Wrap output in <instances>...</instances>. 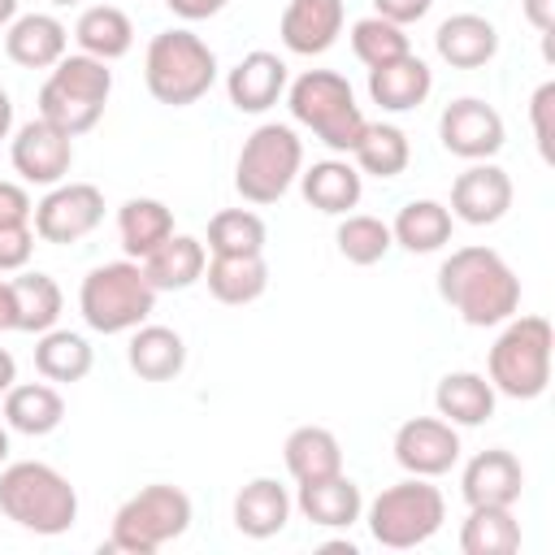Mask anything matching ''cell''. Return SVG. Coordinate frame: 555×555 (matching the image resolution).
Segmentation results:
<instances>
[{
    "instance_id": "obj_42",
    "label": "cell",
    "mask_w": 555,
    "mask_h": 555,
    "mask_svg": "<svg viewBox=\"0 0 555 555\" xmlns=\"http://www.w3.org/2000/svg\"><path fill=\"white\" fill-rule=\"evenodd\" d=\"M35 251L30 225H0V273H22Z\"/></svg>"
},
{
    "instance_id": "obj_19",
    "label": "cell",
    "mask_w": 555,
    "mask_h": 555,
    "mask_svg": "<svg viewBox=\"0 0 555 555\" xmlns=\"http://www.w3.org/2000/svg\"><path fill=\"white\" fill-rule=\"evenodd\" d=\"M69 48V30L52 13H22L9 22L4 52L22 69H52Z\"/></svg>"
},
{
    "instance_id": "obj_34",
    "label": "cell",
    "mask_w": 555,
    "mask_h": 555,
    "mask_svg": "<svg viewBox=\"0 0 555 555\" xmlns=\"http://www.w3.org/2000/svg\"><path fill=\"white\" fill-rule=\"evenodd\" d=\"M117 234H121L126 256L143 260L147 251H156V247L173 234V212H169L160 199H147V195L126 199L121 212H117Z\"/></svg>"
},
{
    "instance_id": "obj_31",
    "label": "cell",
    "mask_w": 555,
    "mask_h": 555,
    "mask_svg": "<svg viewBox=\"0 0 555 555\" xmlns=\"http://www.w3.org/2000/svg\"><path fill=\"white\" fill-rule=\"evenodd\" d=\"M74 43L95 61H117L134 43V26L117 4H91L74 22Z\"/></svg>"
},
{
    "instance_id": "obj_25",
    "label": "cell",
    "mask_w": 555,
    "mask_h": 555,
    "mask_svg": "<svg viewBox=\"0 0 555 555\" xmlns=\"http://www.w3.org/2000/svg\"><path fill=\"white\" fill-rule=\"evenodd\" d=\"M291 520V494L273 477H256L234 494V525L247 538H273Z\"/></svg>"
},
{
    "instance_id": "obj_8",
    "label": "cell",
    "mask_w": 555,
    "mask_h": 555,
    "mask_svg": "<svg viewBox=\"0 0 555 555\" xmlns=\"http://www.w3.org/2000/svg\"><path fill=\"white\" fill-rule=\"evenodd\" d=\"M551 347L546 317H507V330L490 347V386L507 399H538L551 386Z\"/></svg>"
},
{
    "instance_id": "obj_33",
    "label": "cell",
    "mask_w": 555,
    "mask_h": 555,
    "mask_svg": "<svg viewBox=\"0 0 555 555\" xmlns=\"http://www.w3.org/2000/svg\"><path fill=\"white\" fill-rule=\"evenodd\" d=\"M9 291H13V330H26V334H43L56 325L61 317V286L48 278V273H17L9 278Z\"/></svg>"
},
{
    "instance_id": "obj_50",
    "label": "cell",
    "mask_w": 555,
    "mask_h": 555,
    "mask_svg": "<svg viewBox=\"0 0 555 555\" xmlns=\"http://www.w3.org/2000/svg\"><path fill=\"white\" fill-rule=\"evenodd\" d=\"M17 17V0H0V26H9Z\"/></svg>"
},
{
    "instance_id": "obj_6",
    "label": "cell",
    "mask_w": 555,
    "mask_h": 555,
    "mask_svg": "<svg viewBox=\"0 0 555 555\" xmlns=\"http://www.w3.org/2000/svg\"><path fill=\"white\" fill-rule=\"evenodd\" d=\"M78 308H82V321L95 334H126V330H134V325H143L152 317L156 286L147 282L143 264H134V260L95 264L82 278Z\"/></svg>"
},
{
    "instance_id": "obj_43",
    "label": "cell",
    "mask_w": 555,
    "mask_h": 555,
    "mask_svg": "<svg viewBox=\"0 0 555 555\" xmlns=\"http://www.w3.org/2000/svg\"><path fill=\"white\" fill-rule=\"evenodd\" d=\"M35 204L17 182H0V225H30Z\"/></svg>"
},
{
    "instance_id": "obj_26",
    "label": "cell",
    "mask_w": 555,
    "mask_h": 555,
    "mask_svg": "<svg viewBox=\"0 0 555 555\" xmlns=\"http://www.w3.org/2000/svg\"><path fill=\"white\" fill-rule=\"evenodd\" d=\"M65 421V399L48 386V382H13L4 390V425L26 434V438H43Z\"/></svg>"
},
{
    "instance_id": "obj_10",
    "label": "cell",
    "mask_w": 555,
    "mask_h": 555,
    "mask_svg": "<svg viewBox=\"0 0 555 555\" xmlns=\"http://www.w3.org/2000/svg\"><path fill=\"white\" fill-rule=\"evenodd\" d=\"M304 169V143L291 126L282 121H264L247 134L238 165H234V186L247 204H278L291 182Z\"/></svg>"
},
{
    "instance_id": "obj_35",
    "label": "cell",
    "mask_w": 555,
    "mask_h": 555,
    "mask_svg": "<svg viewBox=\"0 0 555 555\" xmlns=\"http://www.w3.org/2000/svg\"><path fill=\"white\" fill-rule=\"evenodd\" d=\"M460 551L464 555H516L520 520L512 516V507H468V520L460 525Z\"/></svg>"
},
{
    "instance_id": "obj_15",
    "label": "cell",
    "mask_w": 555,
    "mask_h": 555,
    "mask_svg": "<svg viewBox=\"0 0 555 555\" xmlns=\"http://www.w3.org/2000/svg\"><path fill=\"white\" fill-rule=\"evenodd\" d=\"M512 208V178L490 160H473L451 182V217L464 225H494Z\"/></svg>"
},
{
    "instance_id": "obj_7",
    "label": "cell",
    "mask_w": 555,
    "mask_h": 555,
    "mask_svg": "<svg viewBox=\"0 0 555 555\" xmlns=\"http://www.w3.org/2000/svg\"><path fill=\"white\" fill-rule=\"evenodd\" d=\"M191 529V499L178 486H143L139 494H130L117 516H113V533L104 542V551H121V555H152L165 542L182 538Z\"/></svg>"
},
{
    "instance_id": "obj_47",
    "label": "cell",
    "mask_w": 555,
    "mask_h": 555,
    "mask_svg": "<svg viewBox=\"0 0 555 555\" xmlns=\"http://www.w3.org/2000/svg\"><path fill=\"white\" fill-rule=\"evenodd\" d=\"M4 330H13V291H9V282H0V334Z\"/></svg>"
},
{
    "instance_id": "obj_13",
    "label": "cell",
    "mask_w": 555,
    "mask_h": 555,
    "mask_svg": "<svg viewBox=\"0 0 555 555\" xmlns=\"http://www.w3.org/2000/svg\"><path fill=\"white\" fill-rule=\"evenodd\" d=\"M395 460L412 477H442L460 460V434L442 416H412L395 434Z\"/></svg>"
},
{
    "instance_id": "obj_23",
    "label": "cell",
    "mask_w": 555,
    "mask_h": 555,
    "mask_svg": "<svg viewBox=\"0 0 555 555\" xmlns=\"http://www.w3.org/2000/svg\"><path fill=\"white\" fill-rule=\"evenodd\" d=\"M282 460H286V473L299 486L343 473V447H338V438L325 425H299V429H291L286 442H282Z\"/></svg>"
},
{
    "instance_id": "obj_1",
    "label": "cell",
    "mask_w": 555,
    "mask_h": 555,
    "mask_svg": "<svg viewBox=\"0 0 555 555\" xmlns=\"http://www.w3.org/2000/svg\"><path fill=\"white\" fill-rule=\"evenodd\" d=\"M438 295L464 325H503L520 308V278L494 247H455L438 269Z\"/></svg>"
},
{
    "instance_id": "obj_27",
    "label": "cell",
    "mask_w": 555,
    "mask_h": 555,
    "mask_svg": "<svg viewBox=\"0 0 555 555\" xmlns=\"http://www.w3.org/2000/svg\"><path fill=\"white\" fill-rule=\"evenodd\" d=\"M126 360H130V369L143 382H169L186 364V343L169 325H134V338L126 347Z\"/></svg>"
},
{
    "instance_id": "obj_38",
    "label": "cell",
    "mask_w": 555,
    "mask_h": 555,
    "mask_svg": "<svg viewBox=\"0 0 555 555\" xmlns=\"http://www.w3.org/2000/svg\"><path fill=\"white\" fill-rule=\"evenodd\" d=\"M208 251L212 256H260L264 251V221L251 208H225L208 221Z\"/></svg>"
},
{
    "instance_id": "obj_4",
    "label": "cell",
    "mask_w": 555,
    "mask_h": 555,
    "mask_svg": "<svg viewBox=\"0 0 555 555\" xmlns=\"http://www.w3.org/2000/svg\"><path fill=\"white\" fill-rule=\"evenodd\" d=\"M143 82L160 104L186 108L199 95H208V87L217 82V56L191 30H160L152 35L143 56Z\"/></svg>"
},
{
    "instance_id": "obj_32",
    "label": "cell",
    "mask_w": 555,
    "mask_h": 555,
    "mask_svg": "<svg viewBox=\"0 0 555 555\" xmlns=\"http://www.w3.org/2000/svg\"><path fill=\"white\" fill-rule=\"evenodd\" d=\"M395 243L425 256V251H438L451 243V208L438 204V199H408L390 225Z\"/></svg>"
},
{
    "instance_id": "obj_52",
    "label": "cell",
    "mask_w": 555,
    "mask_h": 555,
    "mask_svg": "<svg viewBox=\"0 0 555 555\" xmlns=\"http://www.w3.org/2000/svg\"><path fill=\"white\" fill-rule=\"evenodd\" d=\"M48 4H82V0H48Z\"/></svg>"
},
{
    "instance_id": "obj_3",
    "label": "cell",
    "mask_w": 555,
    "mask_h": 555,
    "mask_svg": "<svg viewBox=\"0 0 555 555\" xmlns=\"http://www.w3.org/2000/svg\"><path fill=\"white\" fill-rule=\"evenodd\" d=\"M108 91H113V69L108 61H95L87 52H74V56H61L48 74V82L39 87V117L52 121L56 130H65L69 139L74 134H87L104 104H108Z\"/></svg>"
},
{
    "instance_id": "obj_9",
    "label": "cell",
    "mask_w": 555,
    "mask_h": 555,
    "mask_svg": "<svg viewBox=\"0 0 555 555\" xmlns=\"http://www.w3.org/2000/svg\"><path fill=\"white\" fill-rule=\"evenodd\" d=\"M442 520H447V503L442 490L429 486V477L395 481L369 503V533L390 551H412L429 542L442 529Z\"/></svg>"
},
{
    "instance_id": "obj_36",
    "label": "cell",
    "mask_w": 555,
    "mask_h": 555,
    "mask_svg": "<svg viewBox=\"0 0 555 555\" xmlns=\"http://www.w3.org/2000/svg\"><path fill=\"white\" fill-rule=\"evenodd\" d=\"M356 156V169L360 173H373V178H399L412 160V147H408V134L390 121H369L360 143L351 147Z\"/></svg>"
},
{
    "instance_id": "obj_51",
    "label": "cell",
    "mask_w": 555,
    "mask_h": 555,
    "mask_svg": "<svg viewBox=\"0 0 555 555\" xmlns=\"http://www.w3.org/2000/svg\"><path fill=\"white\" fill-rule=\"evenodd\" d=\"M4 460H9V429L0 425V464H4Z\"/></svg>"
},
{
    "instance_id": "obj_28",
    "label": "cell",
    "mask_w": 555,
    "mask_h": 555,
    "mask_svg": "<svg viewBox=\"0 0 555 555\" xmlns=\"http://www.w3.org/2000/svg\"><path fill=\"white\" fill-rule=\"evenodd\" d=\"M299 186H304V199L330 217H343L347 208H356L364 191L360 169L347 160H317L312 169H299Z\"/></svg>"
},
{
    "instance_id": "obj_44",
    "label": "cell",
    "mask_w": 555,
    "mask_h": 555,
    "mask_svg": "<svg viewBox=\"0 0 555 555\" xmlns=\"http://www.w3.org/2000/svg\"><path fill=\"white\" fill-rule=\"evenodd\" d=\"M429 4H434V0H373L377 17H386V22H395V26L421 22V17L429 13Z\"/></svg>"
},
{
    "instance_id": "obj_30",
    "label": "cell",
    "mask_w": 555,
    "mask_h": 555,
    "mask_svg": "<svg viewBox=\"0 0 555 555\" xmlns=\"http://www.w3.org/2000/svg\"><path fill=\"white\" fill-rule=\"evenodd\" d=\"M438 416L451 425H486L494 416V386L481 373H447L434 390Z\"/></svg>"
},
{
    "instance_id": "obj_40",
    "label": "cell",
    "mask_w": 555,
    "mask_h": 555,
    "mask_svg": "<svg viewBox=\"0 0 555 555\" xmlns=\"http://www.w3.org/2000/svg\"><path fill=\"white\" fill-rule=\"evenodd\" d=\"M351 52L369 65V69H377V65H386V61H399L403 52H412L408 48V35H403V26H395V22H386V17H360L356 26H351Z\"/></svg>"
},
{
    "instance_id": "obj_29",
    "label": "cell",
    "mask_w": 555,
    "mask_h": 555,
    "mask_svg": "<svg viewBox=\"0 0 555 555\" xmlns=\"http://www.w3.org/2000/svg\"><path fill=\"white\" fill-rule=\"evenodd\" d=\"M204 282H208L212 299H221L230 308H243V304L264 295L269 264H264V256H212L204 264Z\"/></svg>"
},
{
    "instance_id": "obj_11",
    "label": "cell",
    "mask_w": 555,
    "mask_h": 555,
    "mask_svg": "<svg viewBox=\"0 0 555 555\" xmlns=\"http://www.w3.org/2000/svg\"><path fill=\"white\" fill-rule=\"evenodd\" d=\"M104 221V195L91 182H56L35 204V234L43 243H78Z\"/></svg>"
},
{
    "instance_id": "obj_37",
    "label": "cell",
    "mask_w": 555,
    "mask_h": 555,
    "mask_svg": "<svg viewBox=\"0 0 555 555\" xmlns=\"http://www.w3.org/2000/svg\"><path fill=\"white\" fill-rule=\"evenodd\" d=\"M35 369L48 382H82L91 373V347L74 330H43L35 343Z\"/></svg>"
},
{
    "instance_id": "obj_5",
    "label": "cell",
    "mask_w": 555,
    "mask_h": 555,
    "mask_svg": "<svg viewBox=\"0 0 555 555\" xmlns=\"http://www.w3.org/2000/svg\"><path fill=\"white\" fill-rule=\"evenodd\" d=\"M291 117L299 126H308L330 152H351L364 134V113L351 95V82L334 69H308L291 82Z\"/></svg>"
},
{
    "instance_id": "obj_45",
    "label": "cell",
    "mask_w": 555,
    "mask_h": 555,
    "mask_svg": "<svg viewBox=\"0 0 555 555\" xmlns=\"http://www.w3.org/2000/svg\"><path fill=\"white\" fill-rule=\"evenodd\" d=\"M165 4H169V13H178L182 22H204V17L221 13L230 0H165Z\"/></svg>"
},
{
    "instance_id": "obj_14",
    "label": "cell",
    "mask_w": 555,
    "mask_h": 555,
    "mask_svg": "<svg viewBox=\"0 0 555 555\" xmlns=\"http://www.w3.org/2000/svg\"><path fill=\"white\" fill-rule=\"evenodd\" d=\"M13 169L35 186H56L74 165V139L52 121L35 117L13 134Z\"/></svg>"
},
{
    "instance_id": "obj_2",
    "label": "cell",
    "mask_w": 555,
    "mask_h": 555,
    "mask_svg": "<svg viewBox=\"0 0 555 555\" xmlns=\"http://www.w3.org/2000/svg\"><path fill=\"white\" fill-rule=\"evenodd\" d=\"M0 512L39 538H56L78 520V490L52 464L17 460L0 473Z\"/></svg>"
},
{
    "instance_id": "obj_46",
    "label": "cell",
    "mask_w": 555,
    "mask_h": 555,
    "mask_svg": "<svg viewBox=\"0 0 555 555\" xmlns=\"http://www.w3.org/2000/svg\"><path fill=\"white\" fill-rule=\"evenodd\" d=\"M520 9H525V17H529V26H533L542 39H551V30H555V0H520Z\"/></svg>"
},
{
    "instance_id": "obj_49",
    "label": "cell",
    "mask_w": 555,
    "mask_h": 555,
    "mask_svg": "<svg viewBox=\"0 0 555 555\" xmlns=\"http://www.w3.org/2000/svg\"><path fill=\"white\" fill-rule=\"evenodd\" d=\"M9 130H13V100H9V91L0 87V139H9Z\"/></svg>"
},
{
    "instance_id": "obj_17",
    "label": "cell",
    "mask_w": 555,
    "mask_h": 555,
    "mask_svg": "<svg viewBox=\"0 0 555 555\" xmlns=\"http://www.w3.org/2000/svg\"><path fill=\"white\" fill-rule=\"evenodd\" d=\"M343 0H291L282 9V43L295 52V56H321L338 43L343 35Z\"/></svg>"
},
{
    "instance_id": "obj_39",
    "label": "cell",
    "mask_w": 555,
    "mask_h": 555,
    "mask_svg": "<svg viewBox=\"0 0 555 555\" xmlns=\"http://www.w3.org/2000/svg\"><path fill=\"white\" fill-rule=\"evenodd\" d=\"M334 238H338V251H343L351 264H377V260L395 247L390 225H386L382 217H369V212L343 217V225H338Z\"/></svg>"
},
{
    "instance_id": "obj_16",
    "label": "cell",
    "mask_w": 555,
    "mask_h": 555,
    "mask_svg": "<svg viewBox=\"0 0 555 555\" xmlns=\"http://www.w3.org/2000/svg\"><path fill=\"white\" fill-rule=\"evenodd\" d=\"M460 490H464L468 507H512L520 499V490H525V468H520V460L512 451L490 447V451H477L464 464Z\"/></svg>"
},
{
    "instance_id": "obj_18",
    "label": "cell",
    "mask_w": 555,
    "mask_h": 555,
    "mask_svg": "<svg viewBox=\"0 0 555 555\" xmlns=\"http://www.w3.org/2000/svg\"><path fill=\"white\" fill-rule=\"evenodd\" d=\"M282 91H286V61L278 52H247L225 78V95L238 113H264L282 100Z\"/></svg>"
},
{
    "instance_id": "obj_12",
    "label": "cell",
    "mask_w": 555,
    "mask_h": 555,
    "mask_svg": "<svg viewBox=\"0 0 555 555\" xmlns=\"http://www.w3.org/2000/svg\"><path fill=\"white\" fill-rule=\"evenodd\" d=\"M438 139H442V147H447L451 156H460V160H490V156L503 147L507 130H503V117H499L494 104L464 95V100H451V104L442 108V117H438Z\"/></svg>"
},
{
    "instance_id": "obj_20",
    "label": "cell",
    "mask_w": 555,
    "mask_h": 555,
    "mask_svg": "<svg viewBox=\"0 0 555 555\" xmlns=\"http://www.w3.org/2000/svg\"><path fill=\"white\" fill-rule=\"evenodd\" d=\"M434 48L438 56L451 65V69H481L494 52H499V30L490 17L481 13H451L438 35H434Z\"/></svg>"
},
{
    "instance_id": "obj_22",
    "label": "cell",
    "mask_w": 555,
    "mask_h": 555,
    "mask_svg": "<svg viewBox=\"0 0 555 555\" xmlns=\"http://www.w3.org/2000/svg\"><path fill=\"white\" fill-rule=\"evenodd\" d=\"M204 264H208V247L199 238H191V234H169L156 251L143 256V273L156 286V295L160 291H186V286H195L204 278Z\"/></svg>"
},
{
    "instance_id": "obj_24",
    "label": "cell",
    "mask_w": 555,
    "mask_h": 555,
    "mask_svg": "<svg viewBox=\"0 0 555 555\" xmlns=\"http://www.w3.org/2000/svg\"><path fill=\"white\" fill-rule=\"evenodd\" d=\"M360 507H364L360 486L351 477H343V473L299 486V512H304V520H312L321 529H347V525H356L360 520Z\"/></svg>"
},
{
    "instance_id": "obj_41",
    "label": "cell",
    "mask_w": 555,
    "mask_h": 555,
    "mask_svg": "<svg viewBox=\"0 0 555 555\" xmlns=\"http://www.w3.org/2000/svg\"><path fill=\"white\" fill-rule=\"evenodd\" d=\"M551 113H555V82H542V87L533 91V100H529L533 139H538L542 160H555V147H551V139H555V130H551Z\"/></svg>"
},
{
    "instance_id": "obj_48",
    "label": "cell",
    "mask_w": 555,
    "mask_h": 555,
    "mask_svg": "<svg viewBox=\"0 0 555 555\" xmlns=\"http://www.w3.org/2000/svg\"><path fill=\"white\" fill-rule=\"evenodd\" d=\"M13 382H17V360H13V356L0 347V395H4Z\"/></svg>"
},
{
    "instance_id": "obj_21",
    "label": "cell",
    "mask_w": 555,
    "mask_h": 555,
    "mask_svg": "<svg viewBox=\"0 0 555 555\" xmlns=\"http://www.w3.org/2000/svg\"><path fill=\"white\" fill-rule=\"evenodd\" d=\"M429 91H434V74L412 52H403L399 61H386V65L369 69V95L386 113H408V108L425 104Z\"/></svg>"
}]
</instances>
